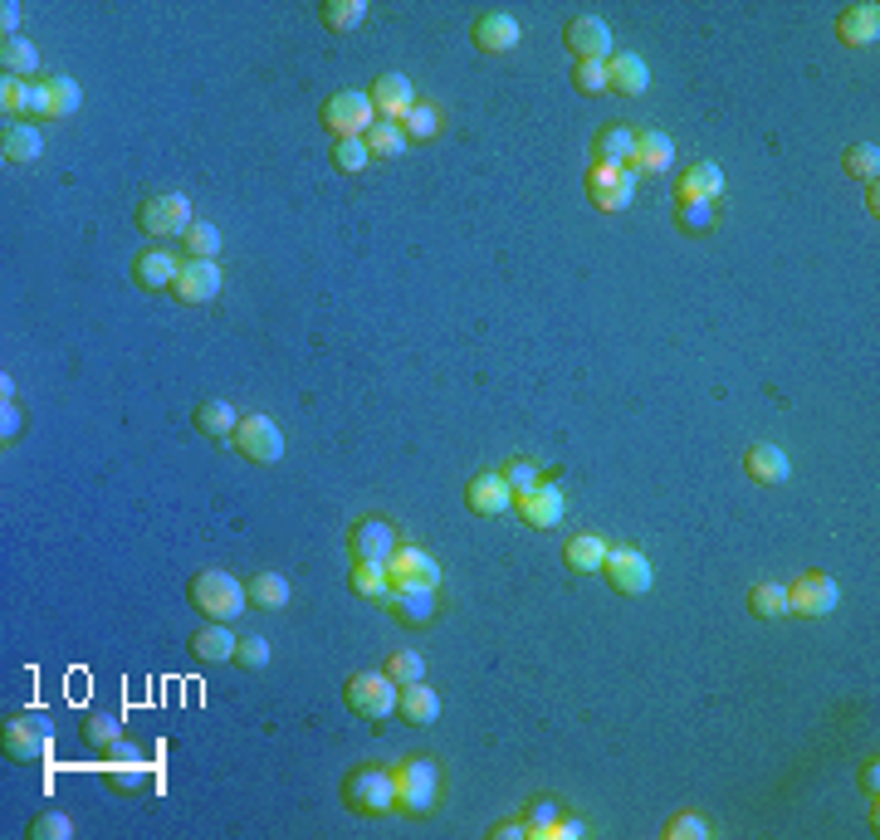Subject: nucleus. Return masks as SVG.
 Wrapping results in <instances>:
<instances>
[{
	"instance_id": "864d4df0",
	"label": "nucleus",
	"mask_w": 880,
	"mask_h": 840,
	"mask_svg": "<svg viewBox=\"0 0 880 840\" xmlns=\"http://www.w3.org/2000/svg\"><path fill=\"white\" fill-rule=\"evenodd\" d=\"M710 836V821L694 811H680L676 821H666V840H704Z\"/></svg>"
},
{
	"instance_id": "49530a36",
	"label": "nucleus",
	"mask_w": 880,
	"mask_h": 840,
	"mask_svg": "<svg viewBox=\"0 0 880 840\" xmlns=\"http://www.w3.org/2000/svg\"><path fill=\"white\" fill-rule=\"evenodd\" d=\"M367 161H372V152H367L363 137H338L333 142V167L338 171H363Z\"/></svg>"
},
{
	"instance_id": "4468645a",
	"label": "nucleus",
	"mask_w": 880,
	"mask_h": 840,
	"mask_svg": "<svg viewBox=\"0 0 880 840\" xmlns=\"http://www.w3.org/2000/svg\"><path fill=\"white\" fill-rule=\"evenodd\" d=\"M562 45L578 54V64H582V59L606 64V59L616 54V49H612V30H606V20H597V15L568 20V30H562Z\"/></svg>"
},
{
	"instance_id": "dca6fc26",
	"label": "nucleus",
	"mask_w": 880,
	"mask_h": 840,
	"mask_svg": "<svg viewBox=\"0 0 880 840\" xmlns=\"http://www.w3.org/2000/svg\"><path fill=\"white\" fill-rule=\"evenodd\" d=\"M514 504H519V518H524L528 528H558L562 514H568V499H562L558 484H534V489H524Z\"/></svg>"
},
{
	"instance_id": "cd10ccee",
	"label": "nucleus",
	"mask_w": 880,
	"mask_h": 840,
	"mask_svg": "<svg viewBox=\"0 0 880 840\" xmlns=\"http://www.w3.org/2000/svg\"><path fill=\"white\" fill-rule=\"evenodd\" d=\"M191 654L201 664H221V660H235V630L225 620H211L191 636Z\"/></svg>"
},
{
	"instance_id": "6ab92c4d",
	"label": "nucleus",
	"mask_w": 880,
	"mask_h": 840,
	"mask_svg": "<svg viewBox=\"0 0 880 840\" xmlns=\"http://www.w3.org/2000/svg\"><path fill=\"white\" fill-rule=\"evenodd\" d=\"M465 508L480 518H499L514 508V489L504 484V474H475L470 484H465Z\"/></svg>"
},
{
	"instance_id": "f8f14e48",
	"label": "nucleus",
	"mask_w": 880,
	"mask_h": 840,
	"mask_svg": "<svg viewBox=\"0 0 880 840\" xmlns=\"http://www.w3.org/2000/svg\"><path fill=\"white\" fill-rule=\"evenodd\" d=\"M602 576L612 582V592L622 596H646L650 592V562L640 558L636 548H606V562H602Z\"/></svg>"
},
{
	"instance_id": "412c9836",
	"label": "nucleus",
	"mask_w": 880,
	"mask_h": 840,
	"mask_svg": "<svg viewBox=\"0 0 880 840\" xmlns=\"http://www.w3.org/2000/svg\"><path fill=\"white\" fill-rule=\"evenodd\" d=\"M670 161H676V142H670L666 133H656V127H640L636 147H632V171L636 177H660V171H670Z\"/></svg>"
},
{
	"instance_id": "4d7b16f0",
	"label": "nucleus",
	"mask_w": 880,
	"mask_h": 840,
	"mask_svg": "<svg viewBox=\"0 0 880 840\" xmlns=\"http://www.w3.org/2000/svg\"><path fill=\"white\" fill-rule=\"evenodd\" d=\"M25 117H54V113H49V89H45V79L25 83Z\"/></svg>"
},
{
	"instance_id": "f03ea898",
	"label": "nucleus",
	"mask_w": 880,
	"mask_h": 840,
	"mask_svg": "<svg viewBox=\"0 0 880 840\" xmlns=\"http://www.w3.org/2000/svg\"><path fill=\"white\" fill-rule=\"evenodd\" d=\"M343 699H347V708H353L357 718H367V724H377V718H391V714H397L401 684L391 680L387 670H357V674H347V684H343Z\"/></svg>"
},
{
	"instance_id": "6e6552de",
	"label": "nucleus",
	"mask_w": 880,
	"mask_h": 840,
	"mask_svg": "<svg viewBox=\"0 0 880 840\" xmlns=\"http://www.w3.org/2000/svg\"><path fill=\"white\" fill-rule=\"evenodd\" d=\"M636 171L632 167H606V161H592V171H587V201L597 205V211H626V205L636 201Z\"/></svg>"
},
{
	"instance_id": "c03bdc74",
	"label": "nucleus",
	"mask_w": 880,
	"mask_h": 840,
	"mask_svg": "<svg viewBox=\"0 0 880 840\" xmlns=\"http://www.w3.org/2000/svg\"><path fill=\"white\" fill-rule=\"evenodd\" d=\"M187 239V255L191 259H215L221 255V231H215L211 221H191V231L181 235Z\"/></svg>"
},
{
	"instance_id": "603ef678",
	"label": "nucleus",
	"mask_w": 880,
	"mask_h": 840,
	"mask_svg": "<svg viewBox=\"0 0 880 840\" xmlns=\"http://www.w3.org/2000/svg\"><path fill=\"white\" fill-rule=\"evenodd\" d=\"M572 83H578V93H587V98L612 89V83H606V64H597V59H582L578 69H572Z\"/></svg>"
},
{
	"instance_id": "f3484780",
	"label": "nucleus",
	"mask_w": 880,
	"mask_h": 840,
	"mask_svg": "<svg viewBox=\"0 0 880 840\" xmlns=\"http://www.w3.org/2000/svg\"><path fill=\"white\" fill-rule=\"evenodd\" d=\"M181 265H187V259H177L167 245H152V249H143V255L133 259V279L143 283L147 293H167V289H177Z\"/></svg>"
},
{
	"instance_id": "9b49d317",
	"label": "nucleus",
	"mask_w": 880,
	"mask_h": 840,
	"mask_svg": "<svg viewBox=\"0 0 880 840\" xmlns=\"http://www.w3.org/2000/svg\"><path fill=\"white\" fill-rule=\"evenodd\" d=\"M836 602H842V592H836V582L827 572H802L798 582H792L788 592V611L802 620H817V616H832Z\"/></svg>"
},
{
	"instance_id": "aec40b11",
	"label": "nucleus",
	"mask_w": 880,
	"mask_h": 840,
	"mask_svg": "<svg viewBox=\"0 0 880 840\" xmlns=\"http://www.w3.org/2000/svg\"><path fill=\"white\" fill-rule=\"evenodd\" d=\"M372 108H377V117H387V123H401V117L416 108V89H411V79L406 74H382V79L372 83Z\"/></svg>"
},
{
	"instance_id": "20e7f679",
	"label": "nucleus",
	"mask_w": 880,
	"mask_h": 840,
	"mask_svg": "<svg viewBox=\"0 0 880 840\" xmlns=\"http://www.w3.org/2000/svg\"><path fill=\"white\" fill-rule=\"evenodd\" d=\"M343 796L357 816H391L397 811V777H391V768H353Z\"/></svg>"
},
{
	"instance_id": "bb28decb",
	"label": "nucleus",
	"mask_w": 880,
	"mask_h": 840,
	"mask_svg": "<svg viewBox=\"0 0 880 840\" xmlns=\"http://www.w3.org/2000/svg\"><path fill=\"white\" fill-rule=\"evenodd\" d=\"M744 469H748V479H754V484H782V479L792 474V460L778 450V445H748Z\"/></svg>"
},
{
	"instance_id": "72a5a7b5",
	"label": "nucleus",
	"mask_w": 880,
	"mask_h": 840,
	"mask_svg": "<svg viewBox=\"0 0 880 840\" xmlns=\"http://www.w3.org/2000/svg\"><path fill=\"white\" fill-rule=\"evenodd\" d=\"M0 69H5L10 79H30V74L40 69V54H35V45H30V40H20V35L0 40Z\"/></svg>"
},
{
	"instance_id": "9d476101",
	"label": "nucleus",
	"mask_w": 880,
	"mask_h": 840,
	"mask_svg": "<svg viewBox=\"0 0 880 840\" xmlns=\"http://www.w3.org/2000/svg\"><path fill=\"white\" fill-rule=\"evenodd\" d=\"M377 123V108L367 93H333L323 103V127L333 137H367V127Z\"/></svg>"
},
{
	"instance_id": "4c0bfd02",
	"label": "nucleus",
	"mask_w": 880,
	"mask_h": 840,
	"mask_svg": "<svg viewBox=\"0 0 880 840\" xmlns=\"http://www.w3.org/2000/svg\"><path fill=\"white\" fill-rule=\"evenodd\" d=\"M319 20H323V30L347 35V30H357L367 20V5L363 0H328V5H319Z\"/></svg>"
},
{
	"instance_id": "b1692460",
	"label": "nucleus",
	"mask_w": 880,
	"mask_h": 840,
	"mask_svg": "<svg viewBox=\"0 0 880 840\" xmlns=\"http://www.w3.org/2000/svg\"><path fill=\"white\" fill-rule=\"evenodd\" d=\"M397 714L406 718V724H416V728H431V724H436V718H441V694L431 690L426 680H416V684H401Z\"/></svg>"
},
{
	"instance_id": "5701e85b",
	"label": "nucleus",
	"mask_w": 880,
	"mask_h": 840,
	"mask_svg": "<svg viewBox=\"0 0 880 840\" xmlns=\"http://www.w3.org/2000/svg\"><path fill=\"white\" fill-rule=\"evenodd\" d=\"M876 35H880V10L876 5H846L842 20H836V40L851 45V49L876 45Z\"/></svg>"
},
{
	"instance_id": "58836bf2",
	"label": "nucleus",
	"mask_w": 880,
	"mask_h": 840,
	"mask_svg": "<svg viewBox=\"0 0 880 840\" xmlns=\"http://www.w3.org/2000/svg\"><path fill=\"white\" fill-rule=\"evenodd\" d=\"M846 177H856V181H866V187H876V177H880V147L876 142H856V147H846Z\"/></svg>"
},
{
	"instance_id": "ea45409f",
	"label": "nucleus",
	"mask_w": 880,
	"mask_h": 840,
	"mask_svg": "<svg viewBox=\"0 0 880 840\" xmlns=\"http://www.w3.org/2000/svg\"><path fill=\"white\" fill-rule=\"evenodd\" d=\"M367 152L372 157H401L406 152V133H401V123H387V117H377L372 127H367Z\"/></svg>"
},
{
	"instance_id": "a211bd4d",
	"label": "nucleus",
	"mask_w": 880,
	"mask_h": 840,
	"mask_svg": "<svg viewBox=\"0 0 880 840\" xmlns=\"http://www.w3.org/2000/svg\"><path fill=\"white\" fill-rule=\"evenodd\" d=\"M470 40H475V49H484V54H509L524 40V25H519L514 15H504V10H484L470 25Z\"/></svg>"
},
{
	"instance_id": "bf43d9fd",
	"label": "nucleus",
	"mask_w": 880,
	"mask_h": 840,
	"mask_svg": "<svg viewBox=\"0 0 880 840\" xmlns=\"http://www.w3.org/2000/svg\"><path fill=\"white\" fill-rule=\"evenodd\" d=\"M587 836V826L578 821V816H558V831H553V840H578Z\"/></svg>"
},
{
	"instance_id": "f257e3e1",
	"label": "nucleus",
	"mask_w": 880,
	"mask_h": 840,
	"mask_svg": "<svg viewBox=\"0 0 880 840\" xmlns=\"http://www.w3.org/2000/svg\"><path fill=\"white\" fill-rule=\"evenodd\" d=\"M187 592H191V606L201 611V616L225 620V626H231L235 616H245V606H249L245 586L235 582L231 572H215V567H211V572H196Z\"/></svg>"
},
{
	"instance_id": "ddd939ff",
	"label": "nucleus",
	"mask_w": 880,
	"mask_h": 840,
	"mask_svg": "<svg viewBox=\"0 0 880 840\" xmlns=\"http://www.w3.org/2000/svg\"><path fill=\"white\" fill-rule=\"evenodd\" d=\"M347 548H353V562H387L401 548V538L387 518H363L347 533Z\"/></svg>"
},
{
	"instance_id": "3c124183",
	"label": "nucleus",
	"mask_w": 880,
	"mask_h": 840,
	"mask_svg": "<svg viewBox=\"0 0 880 840\" xmlns=\"http://www.w3.org/2000/svg\"><path fill=\"white\" fill-rule=\"evenodd\" d=\"M235 664H241V670H265L269 640L265 636H235Z\"/></svg>"
},
{
	"instance_id": "052dcab7",
	"label": "nucleus",
	"mask_w": 880,
	"mask_h": 840,
	"mask_svg": "<svg viewBox=\"0 0 880 840\" xmlns=\"http://www.w3.org/2000/svg\"><path fill=\"white\" fill-rule=\"evenodd\" d=\"M489 836H494V840H524L528 836V821H499Z\"/></svg>"
},
{
	"instance_id": "e433bc0d",
	"label": "nucleus",
	"mask_w": 880,
	"mask_h": 840,
	"mask_svg": "<svg viewBox=\"0 0 880 840\" xmlns=\"http://www.w3.org/2000/svg\"><path fill=\"white\" fill-rule=\"evenodd\" d=\"M748 611H754L758 620H782V616H788V586L758 582L754 592H748Z\"/></svg>"
},
{
	"instance_id": "c9c22d12",
	"label": "nucleus",
	"mask_w": 880,
	"mask_h": 840,
	"mask_svg": "<svg viewBox=\"0 0 880 840\" xmlns=\"http://www.w3.org/2000/svg\"><path fill=\"white\" fill-rule=\"evenodd\" d=\"M347 586H353L363 602H377V596H387V592H391L387 562H353V576H347Z\"/></svg>"
},
{
	"instance_id": "2eb2a0df",
	"label": "nucleus",
	"mask_w": 880,
	"mask_h": 840,
	"mask_svg": "<svg viewBox=\"0 0 880 840\" xmlns=\"http://www.w3.org/2000/svg\"><path fill=\"white\" fill-rule=\"evenodd\" d=\"M171 293H177V303H187V309L215 303V293H221V265H215V259H187Z\"/></svg>"
},
{
	"instance_id": "423d86ee",
	"label": "nucleus",
	"mask_w": 880,
	"mask_h": 840,
	"mask_svg": "<svg viewBox=\"0 0 880 840\" xmlns=\"http://www.w3.org/2000/svg\"><path fill=\"white\" fill-rule=\"evenodd\" d=\"M137 231H147L152 239H177L191 231V201L181 191H152L137 205Z\"/></svg>"
},
{
	"instance_id": "39448f33",
	"label": "nucleus",
	"mask_w": 880,
	"mask_h": 840,
	"mask_svg": "<svg viewBox=\"0 0 880 840\" xmlns=\"http://www.w3.org/2000/svg\"><path fill=\"white\" fill-rule=\"evenodd\" d=\"M54 743V724L49 714H40V708H25V714L5 718V738H0V748H5L10 762H40Z\"/></svg>"
},
{
	"instance_id": "1a4fd4ad",
	"label": "nucleus",
	"mask_w": 880,
	"mask_h": 840,
	"mask_svg": "<svg viewBox=\"0 0 880 840\" xmlns=\"http://www.w3.org/2000/svg\"><path fill=\"white\" fill-rule=\"evenodd\" d=\"M231 440L249 464H279L285 460V430H279L269 416H241Z\"/></svg>"
},
{
	"instance_id": "4be33fe9",
	"label": "nucleus",
	"mask_w": 880,
	"mask_h": 840,
	"mask_svg": "<svg viewBox=\"0 0 880 840\" xmlns=\"http://www.w3.org/2000/svg\"><path fill=\"white\" fill-rule=\"evenodd\" d=\"M676 191H680V205H684V201L720 205V195H724V171L714 167V161H690V167L680 171Z\"/></svg>"
},
{
	"instance_id": "de8ad7c7",
	"label": "nucleus",
	"mask_w": 880,
	"mask_h": 840,
	"mask_svg": "<svg viewBox=\"0 0 880 840\" xmlns=\"http://www.w3.org/2000/svg\"><path fill=\"white\" fill-rule=\"evenodd\" d=\"M680 225L690 235H710L720 225V205H704V201H684L680 205Z\"/></svg>"
},
{
	"instance_id": "a19ab883",
	"label": "nucleus",
	"mask_w": 880,
	"mask_h": 840,
	"mask_svg": "<svg viewBox=\"0 0 880 840\" xmlns=\"http://www.w3.org/2000/svg\"><path fill=\"white\" fill-rule=\"evenodd\" d=\"M118 738H123V718H118V714H89V718H83V743H89V748L108 752Z\"/></svg>"
},
{
	"instance_id": "a18cd8bd",
	"label": "nucleus",
	"mask_w": 880,
	"mask_h": 840,
	"mask_svg": "<svg viewBox=\"0 0 880 840\" xmlns=\"http://www.w3.org/2000/svg\"><path fill=\"white\" fill-rule=\"evenodd\" d=\"M74 836V821L64 811H54V806H45V811L30 821V840H69Z\"/></svg>"
},
{
	"instance_id": "473e14b6",
	"label": "nucleus",
	"mask_w": 880,
	"mask_h": 840,
	"mask_svg": "<svg viewBox=\"0 0 880 840\" xmlns=\"http://www.w3.org/2000/svg\"><path fill=\"white\" fill-rule=\"evenodd\" d=\"M235 425H241V411H235L231 401L211 396V401H201V406H196V430L211 435V440H225V435H235Z\"/></svg>"
},
{
	"instance_id": "c85d7f7f",
	"label": "nucleus",
	"mask_w": 880,
	"mask_h": 840,
	"mask_svg": "<svg viewBox=\"0 0 880 840\" xmlns=\"http://www.w3.org/2000/svg\"><path fill=\"white\" fill-rule=\"evenodd\" d=\"M606 548H612V542H606L602 533H578V538H568V548H562V562L582 576H597L606 562Z\"/></svg>"
},
{
	"instance_id": "5fc2aeb1",
	"label": "nucleus",
	"mask_w": 880,
	"mask_h": 840,
	"mask_svg": "<svg viewBox=\"0 0 880 840\" xmlns=\"http://www.w3.org/2000/svg\"><path fill=\"white\" fill-rule=\"evenodd\" d=\"M504 484L514 489V499L524 494V489H534V484H538V469H534V460H509V469H504Z\"/></svg>"
},
{
	"instance_id": "e2e57ef3",
	"label": "nucleus",
	"mask_w": 880,
	"mask_h": 840,
	"mask_svg": "<svg viewBox=\"0 0 880 840\" xmlns=\"http://www.w3.org/2000/svg\"><path fill=\"white\" fill-rule=\"evenodd\" d=\"M876 782H880V777H876V762H871V768L861 772V792H871V796H876Z\"/></svg>"
},
{
	"instance_id": "2f4dec72",
	"label": "nucleus",
	"mask_w": 880,
	"mask_h": 840,
	"mask_svg": "<svg viewBox=\"0 0 880 840\" xmlns=\"http://www.w3.org/2000/svg\"><path fill=\"white\" fill-rule=\"evenodd\" d=\"M40 152H45V137H40V127L30 123H5V133H0V157L5 161H35Z\"/></svg>"
},
{
	"instance_id": "8fccbe9b",
	"label": "nucleus",
	"mask_w": 880,
	"mask_h": 840,
	"mask_svg": "<svg viewBox=\"0 0 880 840\" xmlns=\"http://www.w3.org/2000/svg\"><path fill=\"white\" fill-rule=\"evenodd\" d=\"M558 816H562V806L558 802H534L528 806V836L534 840H553V831H558Z\"/></svg>"
},
{
	"instance_id": "393cba45",
	"label": "nucleus",
	"mask_w": 880,
	"mask_h": 840,
	"mask_svg": "<svg viewBox=\"0 0 880 840\" xmlns=\"http://www.w3.org/2000/svg\"><path fill=\"white\" fill-rule=\"evenodd\" d=\"M632 147L636 133L626 123H606L602 133L592 137V161H606V167H632Z\"/></svg>"
},
{
	"instance_id": "f704fd0d",
	"label": "nucleus",
	"mask_w": 880,
	"mask_h": 840,
	"mask_svg": "<svg viewBox=\"0 0 880 840\" xmlns=\"http://www.w3.org/2000/svg\"><path fill=\"white\" fill-rule=\"evenodd\" d=\"M103 782H108L113 792H147V787H152V772H147L143 758H127V762H108Z\"/></svg>"
},
{
	"instance_id": "6e6d98bb",
	"label": "nucleus",
	"mask_w": 880,
	"mask_h": 840,
	"mask_svg": "<svg viewBox=\"0 0 880 840\" xmlns=\"http://www.w3.org/2000/svg\"><path fill=\"white\" fill-rule=\"evenodd\" d=\"M0 108H5V117H15V113H25V79H0Z\"/></svg>"
},
{
	"instance_id": "7ed1b4c3",
	"label": "nucleus",
	"mask_w": 880,
	"mask_h": 840,
	"mask_svg": "<svg viewBox=\"0 0 880 840\" xmlns=\"http://www.w3.org/2000/svg\"><path fill=\"white\" fill-rule=\"evenodd\" d=\"M391 777H397V811H406V816L436 811V802H441V768L431 758L397 762V768H391Z\"/></svg>"
},
{
	"instance_id": "79ce46f5",
	"label": "nucleus",
	"mask_w": 880,
	"mask_h": 840,
	"mask_svg": "<svg viewBox=\"0 0 880 840\" xmlns=\"http://www.w3.org/2000/svg\"><path fill=\"white\" fill-rule=\"evenodd\" d=\"M436 127H441V108H431V103H416L406 117H401V133H406V142L436 137Z\"/></svg>"
},
{
	"instance_id": "a878e982",
	"label": "nucleus",
	"mask_w": 880,
	"mask_h": 840,
	"mask_svg": "<svg viewBox=\"0 0 880 840\" xmlns=\"http://www.w3.org/2000/svg\"><path fill=\"white\" fill-rule=\"evenodd\" d=\"M606 83H612L616 93H626V98L646 93L650 89L646 59H640V54H612V59H606Z\"/></svg>"
},
{
	"instance_id": "0eeeda50",
	"label": "nucleus",
	"mask_w": 880,
	"mask_h": 840,
	"mask_svg": "<svg viewBox=\"0 0 880 840\" xmlns=\"http://www.w3.org/2000/svg\"><path fill=\"white\" fill-rule=\"evenodd\" d=\"M387 582L391 592H436L441 586V562L421 548H406L401 542L397 552L387 558Z\"/></svg>"
},
{
	"instance_id": "09e8293b",
	"label": "nucleus",
	"mask_w": 880,
	"mask_h": 840,
	"mask_svg": "<svg viewBox=\"0 0 880 840\" xmlns=\"http://www.w3.org/2000/svg\"><path fill=\"white\" fill-rule=\"evenodd\" d=\"M387 674L397 684H416V680H426V660H421L416 650H397V654H387Z\"/></svg>"
},
{
	"instance_id": "7c9ffc66",
	"label": "nucleus",
	"mask_w": 880,
	"mask_h": 840,
	"mask_svg": "<svg viewBox=\"0 0 880 840\" xmlns=\"http://www.w3.org/2000/svg\"><path fill=\"white\" fill-rule=\"evenodd\" d=\"M245 596H249V606L255 611H285L293 592H289L285 572H255L249 576V586H245Z\"/></svg>"
},
{
	"instance_id": "680f3d73",
	"label": "nucleus",
	"mask_w": 880,
	"mask_h": 840,
	"mask_svg": "<svg viewBox=\"0 0 880 840\" xmlns=\"http://www.w3.org/2000/svg\"><path fill=\"white\" fill-rule=\"evenodd\" d=\"M0 25H5V40L15 35V25H20V5H15V0H5V5H0Z\"/></svg>"
},
{
	"instance_id": "37998d69",
	"label": "nucleus",
	"mask_w": 880,
	"mask_h": 840,
	"mask_svg": "<svg viewBox=\"0 0 880 840\" xmlns=\"http://www.w3.org/2000/svg\"><path fill=\"white\" fill-rule=\"evenodd\" d=\"M45 89H49V113L54 117H69L74 108H79V83H74L69 74H49Z\"/></svg>"
},
{
	"instance_id": "13d9d810",
	"label": "nucleus",
	"mask_w": 880,
	"mask_h": 840,
	"mask_svg": "<svg viewBox=\"0 0 880 840\" xmlns=\"http://www.w3.org/2000/svg\"><path fill=\"white\" fill-rule=\"evenodd\" d=\"M20 425H25V416H20V411H15V401H5V406H0V440H15V435H20Z\"/></svg>"
},
{
	"instance_id": "c756f323",
	"label": "nucleus",
	"mask_w": 880,
	"mask_h": 840,
	"mask_svg": "<svg viewBox=\"0 0 880 840\" xmlns=\"http://www.w3.org/2000/svg\"><path fill=\"white\" fill-rule=\"evenodd\" d=\"M391 596V620L411 630H426L436 620V592H387Z\"/></svg>"
}]
</instances>
